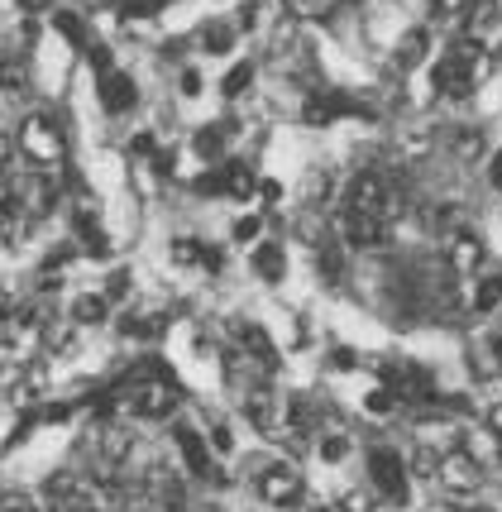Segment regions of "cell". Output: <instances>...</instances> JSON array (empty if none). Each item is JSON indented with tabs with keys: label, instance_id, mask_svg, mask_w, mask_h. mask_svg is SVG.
I'll return each mask as SVG.
<instances>
[{
	"label": "cell",
	"instance_id": "obj_1",
	"mask_svg": "<svg viewBox=\"0 0 502 512\" xmlns=\"http://www.w3.org/2000/svg\"><path fill=\"white\" fill-rule=\"evenodd\" d=\"M345 211H359V216H373V221H393L397 216V192L388 187L383 173H359L345 187Z\"/></svg>",
	"mask_w": 502,
	"mask_h": 512
},
{
	"label": "cell",
	"instance_id": "obj_2",
	"mask_svg": "<svg viewBox=\"0 0 502 512\" xmlns=\"http://www.w3.org/2000/svg\"><path fill=\"white\" fill-rule=\"evenodd\" d=\"M20 154L29 163H39V168H58L67 154V139L58 130V120L53 115H29L20 125Z\"/></svg>",
	"mask_w": 502,
	"mask_h": 512
},
{
	"label": "cell",
	"instance_id": "obj_3",
	"mask_svg": "<svg viewBox=\"0 0 502 512\" xmlns=\"http://www.w3.org/2000/svg\"><path fill=\"white\" fill-rule=\"evenodd\" d=\"M120 412H130V417H149V422H163V417H173L177 412V388L163 379H144L125 388V398H120Z\"/></svg>",
	"mask_w": 502,
	"mask_h": 512
},
{
	"label": "cell",
	"instance_id": "obj_4",
	"mask_svg": "<svg viewBox=\"0 0 502 512\" xmlns=\"http://www.w3.org/2000/svg\"><path fill=\"white\" fill-rule=\"evenodd\" d=\"M436 474L450 498H474L483 489V465L469 455V450H445L436 460Z\"/></svg>",
	"mask_w": 502,
	"mask_h": 512
},
{
	"label": "cell",
	"instance_id": "obj_5",
	"mask_svg": "<svg viewBox=\"0 0 502 512\" xmlns=\"http://www.w3.org/2000/svg\"><path fill=\"white\" fill-rule=\"evenodd\" d=\"M369 474H373V489H383L388 503H407V465H402L397 450L373 446L369 450Z\"/></svg>",
	"mask_w": 502,
	"mask_h": 512
},
{
	"label": "cell",
	"instance_id": "obj_6",
	"mask_svg": "<svg viewBox=\"0 0 502 512\" xmlns=\"http://www.w3.org/2000/svg\"><path fill=\"white\" fill-rule=\"evenodd\" d=\"M259 498L263 503H273V508H292V503H302V474L297 465H263L259 469Z\"/></svg>",
	"mask_w": 502,
	"mask_h": 512
},
{
	"label": "cell",
	"instance_id": "obj_7",
	"mask_svg": "<svg viewBox=\"0 0 502 512\" xmlns=\"http://www.w3.org/2000/svg\"><path fill=\"white\" fill-rule=\"evenodd\" d=\"M48 512H101V498H96V489H91L87 479L58 474L48 484Z\"/></svg>",
	"mask_w": 502,
	"mask_h": 512
},
{
	"label": "cell",
	"instance_id": "obj_8",
	"mask_svg": "<svg viewBox=\"0 0 502 512\" xmlns=\"http://www.w3.org/2000/svg\"><path fill=\"white\" fill-rule=\"evenodd\" d=\"M340 235L350 249H378L388 240V225L373 221V216H359V211H340Z\"/></svg>",
	"mask_w": 502,
	"mask_h": 512
},
{
	"label": "cell",
	"instance_id": "obj_9",
	"mask_svg": "<svg viewBox=\"0 0 502 512\" xmlns=\"http://www.w3.org/2000/svg\"><path fill=\"white\" fill-rule=\"evenodd\" d=\"M244 412H249V422L259 426L263 436L283 431V398H278L273 388H254V393L244 398Z\"/></svg>",
	"mask_w": 502,
	"mask_h": 512
},
{
	"label": "cell",
	"instance_id": "obj_10",
	"mask_svg": "<svg viewBox=\"0 0 502 512\" xmlns=\"http://www.w3.org/2000/svg\"><path fill=\"white\" fill-rule=\"evenodd\" d=\"M177 450H182V460H187V469H192L197 479H220L216 465H211V446L201 441L197 426H177Z\"/></svg>",
	"mask_w": 502,
	"mask_h": 512
},
{
	"label": "cell",
	"instance_id": "obj_11",
	"mask_svg": "<svg viewBox=\"0 0 502 512\" xmlns=\"http://www.w3.org/2000/svg\"><path fill=\"white\" fill-rule=\"evenodd\" d=\"M134 101H139V91H134L130 77L115 72V67H101V106L110 115H125V111H134Z\"/></svg>",
	"mask_w": 502,
	"mask_h": 512
},
{
	"label": "cell",
	"instance_id": "obj_12",
	"mask_svg": "<svg viewBox=\"0 0 502 512\" xmlns=\"http://www.w3.org/2000/svg\"><path fill=\"white\" fill-rule=\"evenodd\" d=\"M483 259H488V249H483V240L479 235H469V230H464V235H450V268H455L459 278H469V273H479L483 268Z\"/></svg>",
	"mask_w": 502,
	"mask_h": 512
},
{
	"label": "cell",
	"instance_id": "obj_13",
	"mask_svg": "<svg viewBox=\"0 0 502 512\" xmlns=\"http://www.w3.org/2000/svg\"><path fill=\"white\" fill-rule=\"evenodd\" d=\"M235 335H240V345L249 350V359H259L263 369H273V364H278V350H273V340H268V335H263L254 321H240V326H235Z\"/></svg>",
	"mask_w": 502,
	"mask_h": 512
},
{
	"label": "cell",
	"instance_id": "obj_14",
	"mask_svg": "<svg viewBox=\"0 0 502 512\" xmlns=\"http://www.w3.org/2000/svg\"><path fill=\"white\" fill-rule=\"evenodd\" d=\"M0 91L5 96H24L29 91V63L20 53H0Z\"/></svg>",
	"mask_w": 502,
	"mask_h": 512
},
{
	"label": "cell",
	"instance_id": "obj_15",
	"mask_svg": "<svg viewBox=\"0 0 502 512\" xmlns=\"http://www.w3.org/2000/svg\"><path fill=\"white\" fill-rule=\"evenodd\" d=\"M254 273H259L263 283H283V273H287V254H283V245H259L254 249Z\"/></svg>",
	"mask_w": 502,
	"mask_h": 512
},
{
	"label": "cell",
	"instance_id": "obj_16",
	"mask_svg": "<svg viewBox=\"0 0 502 512\" xmlns=\"http://www.w3.org/2000/svg\"><path fill=\"white\" fill-rule=\"evenodd\" d=\"M130 450H134V436L125 426H106V431H101V460H106V465H120Z\"/></svg>",
	"mask_w": 502,
	"mask_h": 512
},
{
	"label": "cell",
	"instance_id": "obj_17",
	"mask_svg": "<svg viewBox=\"0 0 502 512\" xmlns=\"http://www.w3.org/2000/svg\"><path fill=\"white\" fill-rule=\"evenodd\" d=\"M426 48H431V34H426V29H407V39L397 44V67L412 72V67L426 58Z\"/></svg>",
	"mask_w": 502,
	"mask_h": 512
},
{
	"label": "cell",
	"instance_id": "obj_18",
	"mask_svg": "<svg viewBox=\"0 0 502 512\" xmlns=\"http://www.w3.org/2000/svg\"><path fill=\"white\" fill-rule=\"evenodd\" d=\"M106 297H101V292H82V297H77V302H72V321H77V326H101V321H106Z\"/></svg>",
	"mask_w": 502,
	"mask_h": 512
},
{
	"label": "cell",
	"instance_id": "obj_19",
	"mask_svg": "<svg viewBox=\"0 0 502 512\" xmlns=\"http://www.w3.org/2000/svg\"><path fill=\"white\" fill-rule=\"evenodd\" d=\"M502 307V273H483L479 283H474V312H498Z\"/></svg>",
	"mask_w": 502,
	"mask_h": 512
},
{
	"label": "cell",
	"instance_id": "obj_20",
	"mask_svg": "<svg viewBox=\"0 0 502 512\" xmlns=\"http://www.w3.org/2000/svg\"><path fill=\"white\" fill-rule=\"evenodd\" d=\"M173 264H182V268H197V264L216 268L220 259L206 245H197V240H173Z\"/></svg>",
	"mask_w": 502,
	"mask_h": 512
},
{
	"label": "cell",
	"instance_id": "obj_21",
	"mask_svg": "<svg viewBox=\"0 0 502 512\" xmlns=\"http://www.w3.org/2000/svg\"><path fill=\"white\" fill-rule=\"evenodd\" d=\"M220 192H230V197H249V192H254V173H249L244 163L220 168Z\"/></svg>",
	"mask_w": 502,
	"mask_h": 512
},
{
	"label": "cell",
	"instance_id": "obj_22",
	"mask_svg": "<svg viewBox=\"0 0 502 512\" xmlns=\"http://www.w3.org/2000/svg\"><path fill=\"white\" fill-rule=\"evenodd\" d=\"M201 48H206V53H230V48H235V29H230V24H206V34H201Z\"/></svg>",
	"mask_w": 502,
	"mask_h": 512
},
{
	"label": "cell",
	"instance_id": "obj_23",
	"mask_svg": "<svg viewBox=\"0 0 502 512\" xmlns=\"http://www.w3.org/2000/svg\"><path fill=\"white\" fill-rule=\"evenodd\" d=\"M192 149H197L201 158H220V149H225V125H206V130L192 139Z\"/></svg>",
	"mask_w": 502,
	"mask_h": 512
},
{
	"label": "cell",
	"instance_id": "obj_24",
	"mask_svg": "<svg viewBox=\"0 0 502 512\" xmlns=\"http://www.w3.org/2000/svg\"><path fill=\"white\" fill-rule=\"evenodd\" d=\"M345 455H350V436H340V431L321 436V460H326V465H340Z\"/></svg>",
	"mask_w": 502,
	"mask_h": 512
},
{
	"label": "cell",
	"instance_id": "obj_25",
	"mask_svg": "<svg viewBox=\"0 0 502 512\" xmlns=\"http://www.w3.org/2000/svg\"><path fill=\"white\" fill-rule=\"evenodd\" d=\"M249 82H254V63H240V67H230V72H225L220 91H225V96H240V91L249 87Z\"/></svg>",
	"mask_w": 502,
	"mask_h": 512
},
{
	"label": "cell",
	"instance_id": "obj_26",
	"mask_svg": "<svg viewBox=\"0 0 502 512\" xmlns=\"http://www.w3.org/2000/svg\"><path fill=\"white\" fill-rule=\"evenodd\" d=\"M431 225H436V230H445V235H455V230H459V206H455V201H440L436 211H431Z\"/></svg>",
	"mask_w": 502,
	"mask_h": 512
},
{
	"label": "cell",
	"instance_id": "obj_27",
	"mask_svg": "<svg viewBox=\"0 0 502 512\" xmlns=\"http://www.w3.org/2000/svg\"><path fill=\"white\" fill-rule=\"evenodd\" d=\"M106 302H120V297H130V268H115L106 278V292H101Z\"/></svg>",
	"mask_w": 502,
	"mask_h": 512
},
{
	"label": "cell",
	"instance_id": "obj_28",
	"mask_svg": "<svg viewBox=\"0 0 502 512\" xmlns=\"http://www.w3.org/2000/svg\"><path fill=\"white\" fill-rule=\"evenodd\" d=\"M0 512H44L29 493H0Z\"/></svg>",
	"mask_w": 502,
	"mask_h": 512
},
{
	"label": "cell",
	"instance_id": "obj_29",
	"mask_svg": "<svg viewBox=\"0 0 502 512\" xmlns=\"http://www.w3.org/2000/svg\"><path fill=\"white\" fill-rule=\"evenodd\" d=\"M369 412H378V417H393V412H397V398L388 393V388H378V393H369Z\"/></svg>",
	"mask_w": 502,
	"mask_h": 512
},
{
	"label": "cell",
	"instance_id": "obj_30",
	"mask_svg": "<svg viewBox=\"0 0 502 512\" xmlns=\"http://www.w3.org/2000/svg\"><path fill=\"white\" fill-rule=\"evenodd\" d=\"M340 512H373L369 493H364V489H350L345 498H340Z\"/></svg>",
	"mask_w": 502,
	"mask_h": 512
},
{
	"label": "cell",
	"instance_id": "obj_31",
	"mask_svg": "<svg viewBox=\"0 0 502 512\" xmlns=\"http://www.w3.org/2000/svg\"><path fill=\"white\" fill-rule=\"evenodd\" d=\"M58 29H63L67 39H72V44H87V29H82V24L72 20V15H67V10H58Z\"/></svg>",
	"mask_w": 502,
	"mask_h": 512
},
{
	"label": "cell",
	"instance_id": "obj_32",
	"mask_svg": "<svg viewBox=\"0 0 502 512\" xmlns=\"http://www.w3.org/2000/svg\"><path fill=\"white\" fill-rule=\"evenodd\" d=\"M235 240H259V216H244V221H235Z\"/></svg>",
	"mask_w": 502,
	"mask_h": 512
},
{
	"label": "cell",
	"instance_id": "obj_33",
	"mask_svg": "<svg viewBox=\"0 0 502 512\" xmlns=\"http://www.w3.org/2000/svg\"><path fill=\"white\" fill-rule=\"evenodd\" d=\"M488 431H493V436L502 441V398L493 402V407H488Z\"/></svg>",
	"mask_w": 502,
	"mask_h": 512
},
{
	"label": "cell",
	"instance_id": "obj_34",
	"mask_svg": "<svg viewBox=\"0 0 502 512\" xmlns=\"http://www.w3.org/2000/svg\"><path fill=\"white\" fill-rule=\"evenodd\" d=\"M197 91H201V72L187 67V72H182V96H197Z\"/></svg>",
	"mask_w": 502,
	"mask_h": 512
},
{
	"label": "cell",
	"instance_id": "obj_35",
	"mask_svg": "<svg viewBox=\"0 0 502 512\" xmlns=\"http://www.w3.org/2000/svg\"><path fill=\"white\" fill-rule=\"evenodd\" d=\"M254 24H259V5L249 0V5L240 10V29H254Z\"/></svg>",
	"mask_w": 502,
	"mask_h": 512
},
{
	"label": "cell",
	"instance_id": "obj_36",
	"mask_svg": "<svg viewBox=\"0 0 502 512\" xmlns=\"http://www.w3.org/2000/svg\"><path fill=\"white\" fill-rule=\"evenodd\" d=\"M464 5H469V0H436V15L445 20V15H455V10H464Z\"/></svg>",
	"mask_w": 502,
	"mask_h": 512
},
{
	"label": "cell",
	"instance_id": "obj_37",
	"mask_svg": "<svg viewBox=\"0 0 502 512\" xmlns=\"http://www.w3.org/2000/svg\"><path fill=\"white\" fill-rule=\"evenodd\" d=\"M134 154H153V134H139V139H134Z\"/></svg>",
	"mask_w": 502,
	"mask_h": 512
},
{
	"label": "cell",
	"instance_id": "obj_38",
	"mask_svg": "<svg viewBox=\"0 0 502 512\" xmlns=\"http://www.w3.org/2000/svg\"><path fill=\"white\" fill-rule=\"evenodd\" d=\"M24 15H39V10H48V0H20Z\"/></svg>",
	"mask_w": 502,
	"mask_h": 512
},
{
	"label": "cell",
	"instance_id": "obj_39",
	"mask_svg": "<svg viewBox=\"0 0 502 512\" xmlns=\"http://www.w3.org/2000/svg\"><path fill=\"white\" fill-rule=\"evenodd\" d=\"M335 369H354V355H350V350H335Z\"/></svg>",
	"mask_w": 502,
	"mask_h": 512
},
{
	"label": "cell",
	"instance_id": "obj_40",
	"mask_svg": "<svg viewBox=\"0 0 502 512\" xmlns=\"http://www.w3.org/2000/svg\"><path fill=\"white\" fill-rule=\"evenodd\" d=\"M211 441H216V450H230V431H225V426H216V436H211Z\"/></svg>",
	"mask_w": 502,
	"mask_h": 512
},
{
	"label": "cell",
	"instance_id": "obj_41",
	"mask_svg": "<svg viewBox=\"0 0 502 512\" xmlns=\"http://www.w3.org/2000/svg\"><path fill=\"white\" fill-rule=\"evenodd\" d=\"M287 5H292V10H297V15H306V10H316V5H321V0H287Z\"/></svg>",
	"mask_w": 502,
	"mask_h": 512
},
{
	"label": "cell",
	"instance_id": "obj_42",
	"mask_svg": "<svg viewBox=\"0 0 502 512\" xmlns=\"http://www.w3.org/2000/svg\"><path fill=\"white\" fill-rule=\"evenodd\" d=\"M493 182L502 187V149H498V158H493Z\"/></svg>",
	"mask_w": 502,
	"mask_h": 512
},
{
	"label": "cell",
	"instance_id": "obj_43",
	"mask_svg": "<svg viewBox=\"0 0 502 512\" xmlns=\"http://www.w3.org/2000/svg\"><path fill=\"white\" fill-rule=\"evenodd\" d=\"M302 512H330V508H321V503H316V508H302Z\"/></svg>",
	"mask_w": 502,
	"mask_h": 512
},
{
	"label": "cell",
	"instance_id": "obj_44",
	"mask_svg": "<svg viewBox=\"0 0 502 512\" xmlns=\"http://www.w3.org/2000/svg\"><path fill=\"white\" fill-rule=\"evenodd\" d=\"M474 512H493V508H474Z\"/></svg>",
	"mask_w": 502,
	"mask_h": 512
},
{
	"label": "cell",
	"instance_id": "obj_45",
	"mask_svg": "<svg viewBox=\"0 0 502 512\" xmlns=\"http://www.w3.org/2000/svg\"><path fill=\"white\" fill-rule=\"evenodd\" d=\"M498 355H502V345H498Z\"/></svg>",
	"mask_w": 502,
	"mask_h": 512
}]
</instances>
